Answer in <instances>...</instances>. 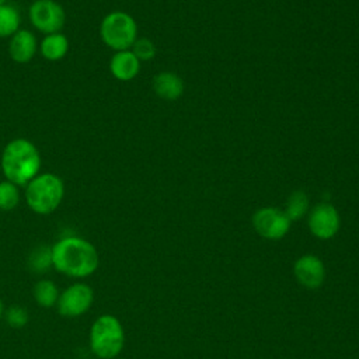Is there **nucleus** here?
Wrapping results in <instances>:
<instances>
[{"label": "nucleus", "mask_w": 359, "mask_h": 359, "mask_svg": "<svg viewBox=\"0 0 359 359\" xmlns=\"http://www.w3.org/2000/svg\"><path fill=\"white\" fill-rule=\"evenodd\" d=\"M38 50L42 57L49 62H57L67 55L69 50V39L62 32L48 34L41 41Z\"/></svg>", "instance_id": "nucleus-14"}, {"label": "nucleus", "mask_w": 359, "mask_h": 359, "mask_svg": "<svg viewBox=\"0 0 359 359\" xmlns=\"http://www.w3.org/2000/svg\"><path fill=\"white\" fill-rule=\"evenodd\" d=\"M293 272L297 282L307 289L320 287L325 276L323 261L313 254H306L297 258L293 266Z\"/></svg>", "instance_id": "nucleus-10"}, {"label": "nucleus", "mask_w": 359, "mask_h": 359, "mask_svg": "<svg viewBox=\"0 0 359 359\" xmlns=\"http://www.w3.org/2000/svg\"><path fill=\"white\" fill-rule=\"evenodd\" d=\"M255 231L268 240H280L290 229V220L283 210L272 206L261 208L252 215Z\"/></svg>", "instance_id": "nucleus-8"}, {"label": "nucleus", "mask_w": 359, "mask_h": 359, "mask_svg": "<svg viewBox=\"0 0 359 359\" xmlns=\"http://www.w3.org/2000/svg\"><path fill=\"white\" fill-rule=\"evenodd\" d=\"M109 72L119 81H130L140 72V60L130 49L115 52L109 60Z\"/></svg>", "instance_id": "nucleus-12"}, {"label": "nucleus", "mask_w": 359, "mask_h": 359, "mask_svg": "<svg viewBox=\"0 0 359 359\" xmlns=\"http://www.w3.org/2000/svg\"><path fill=\"white\" fill-rule=\"evenodd\" d=\"M4 318L10 327L22 328L28 324L29 316H28L27 309L21 307V306H11L4 311Z\"/></svg>", "instance_id": "nucleus-21"}, {"label": "nucleus", "mask_w": 359, "mask_h": 359, "mask_svg": "<svg viewBox=\"0 0 359 359\" xmlns=\"http://www.w3.org/2000/svg\"><path fill=\"white\" fill-rule=\"evenodd\" d=\"M20 187L3 180L0 181V210L8 212L20 203Z\"/></svg>", "instance_id": "nucleus-19"}, {"label": "nucleus", "mask_w": 359, "mask_h": 359, "mask_svg": "<svg viewBox=\"0 0 359 359\" xmlns=\"http://www.w3.org/2000/svg\"><path fill=\"white\" fill-rule=\"evenodd\" d=\"M94 302V292L90 285L76 282L67 286L57 299V311L62 317L76 318L86 314Z\"/></svg>", "instance_id": "nucleus-7"}, {"label": "nucleus", "mask_w": 359, "mask_h": 359, "mask_svg": "<svg viewBox=\"0 0 359 359\" xmlns=\"http://www.w3.org/2000/svg\"><path fill=\"white\" fill-rule=\"evenodd\" d=\"M7 1H8V0H0V6H4V4H7Z\"/></svg>", "instance_id": "nucleus-23"}, {"label": "nucleus", "mask_w": 359, "mask_h": 359, "mask_svg": "<svg viewBox=\"0 0 359 359\" xmlns=\"http://www.w3.org/2000/svg\"><path fill=\"white\" fill-rule=\"evenodd\" d=\"M52 247L53 268L69 278H87L98 265V251L93 243L83 237L67 236L57 240Z\"/></svg>", "instance_id": "nucleus-1"}, {"label": "nucleus", "mask_w": 359, "mask_h": 359, "mask_svg": "<svg viewBox=\"0 0 359 359\" xmlns=\"http://www.w3.org/2000/svg\"><path fill=\"white\" fill-rule=\"evenodd\" d=\"M125 344L121 321L112 314H101L90 328V348L97 359L116 358Z\"/></svg>", "instance_id": "nucleus-4"}, {"label": "nucleus", "mask_w": 359, "mask_h": 359, "mask_svg": "<svg viewBox=\"0 0 359 359\" xmlns=\"http://www.w3.org/2000/svg\"><path fill=\"white\" fill-rule=\"evenodd\" d=\"M28 266L35 273L48 272L52 265V247L38 245L35 247L28 257Z\"/></svg>", "instance_id": "nucleus-17"}, {"label": "nucleus", "mask_w": 359, "mask_h": 359, "mask_svg": "<svg viewBox=\"0 0 359 359\" xmlns=\"http://www.w3.org/2000/svg\"><path fill=\"white\" fill-rule=\"evenodd\" d=\"M24 188L25 202L36 215L53 213L65 196V184L53 172H39Z\"/></svg>", "instance_id": "nucleus-3"}, {"label": "nucleus", "mask_w": 359, "mask_h": 359, "mask_svg": "<svg viewBox=\"0 0 359 359\" xmlns=\"http://www.w3.org/2000/svg\"><path fill=\"white\" fill-rule=\"evenodd\" d=\"M28 18L35 29L48 35L62 32L66 24V11L55 0H35L28 8Z\"/></svg>", "instance_id": "nucleus-6"}, {"label": "nucleus", "mask_w": 359, "mask_h": 359, "mask_svg": "<svg viewBox=\"0 0 359 359\" xmlns=\"http://www.w3.org/2000/svg\"><path fill=\"white\" fill-rule=\"evenodd\" d=\"M21 25V15L11 4L0 6V38H11Z\"/></svg>", "instance_id": "nucleus-16"}, {"label": "nucleus", "mask_w": 359, "mask_h": 359, "mask_svg": "<svg viewBox=\"0 0 359 359\" xmlns=\"http://www.w3.org/2000/svg\"><path fill=\"white\" fill-rule=\"evenodd\" d=\"M309 210V196L304 191H293L286 201V209L283 210L290 222L302 219Z\"/></svg>", "instance_id": "nucleus-18"}, {"label": "nucleus", "mask_w": 359, "mask_h": 359, "mask_svg": "<svg viewBox=\"0 0 359 359\" xmlns=\"http://www.w3.org/2000/svg\"><path fill=\"white\" fill-rule=\"evenodd\" d=\"M101 41L112 50H129L137 39V24L125 11L108 13L100 24Z\"/></svg>", "instance_id": "nucleus-5"}, {"label": "nucleus", "mask_w": 359, "mask_h": 359, "mask_svg": "<svg viewBox=\"0 0 359 359\" xmlns=\"http://www.w3.org/2000/svg\"><path fill=\"white\" fill-rule=\"evenodd\" d=\"M153 91L157 97L168 101L178 100L184 93L182 79L172 72H160L153 77Z\"/></svg>", "instance_id": "nucleus-13"}, {"label": "nucleus", "mask_w": 359, "mask_h": 359, "mask_svg": "<svg viewBox=\"0 0 359 359\" xmlns=\"http://www.w3.org/2000/svg\"><path fill=\"white\" fill-rule=\"evenodd\" d=\"M130 50L140 62H149L156 56V45L149 38H137Z\"/></svg>", "instance_id": "nucleus-20"}, {"label": "nucleus", "mask_w": 359, "mask_h": 359, "mask_svg": "<svg viewBox=\"0 0 359 359\" xmlns=\"http://www.w3.org/2000/svg\"><path fill=\"white\" fill-rule=\"evenodd\" d=\"M0 168L4 180L17 187H25L41 171V154L31 140L13 139L1 151Z\"/></svg>", "instance_id": "nucleus-2"}, {"label": "nucleus", "mask_w": 359, "mask_h": 359, "mask_svg": "<svg viewBox=\"0 0 359 359\" xmlns=\"http://www.w3.org/2000/svg\"><path fill=\"white\" fill-rule=\"evenodd\" d=\"M307 224H309V230L314 237L320 240L332 238L339 230V224H341L339 213L328 202L317 203L309 213Z\"/></svg>", "instance_id": "nucleus-9"}, {"label": "nucleus", "mask_w": 359, "mask_h": 359, "mask_svg": "<svg viewBox=\"0 0 359 359\" xmlns=\"http://www.w3.org/2000/svg\"><path fill=\"white\" fill-rule=\"evenodd\" d=\"M59 289L53 280L49 279H41L35 283L32 289V296L38 306L49 309L53 307L57 303L59 299Z\"/></svg>", "instance_id": "nucleus-15"}, {"label": "nucleus", "mask_w": 359, "mask_h": 359, "mask_svg": "<svg viewBox=\"0 0 359 359\" xmlns=\"http://www.w3.org/2000/svg\"><path fill=\"white\" fill-rule=\"evenodd\" d=\"M38 52V42L29 29L20 28L8 42V55L10 57L20 65L28 63L34 59Z\"/></svg>", "instance_id": "nucleus-11"}, {"label": "nucleus", "mask_w": 359, "mask_h": 359, "mask_svg": "<svg viewBox=\"0 0 359 359\" xmlns=\"http://www.w3.org/2000/svg\"><path fill=\"white\" fill-rule=\"evenodd\" d=\"M4 316V307H3V302L0 299V318Z\"/></svg>", "instance_id": "nucleus-22"}]
</instances>
